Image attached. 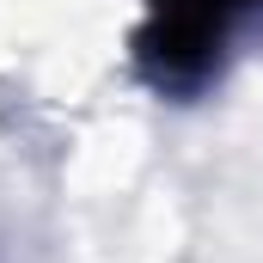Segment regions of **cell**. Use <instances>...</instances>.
<instances>
[{"label":"cell","mask_w":263,"mask_h":263,"mask_svg":"<svg viewBox=\"0 0 263 263\" xmlns=\"http://www.w3.org/2000/svg\"><path fill=\"white\" fill-rule=\"evenodd\" d=\"M251 6L257 0H153L147 6V25L135 37L147 80L153 86H172V92L208 80V67L220 62V49L233 37V25Z\"/></svg>","instance_id":"1"}]
</instances>
